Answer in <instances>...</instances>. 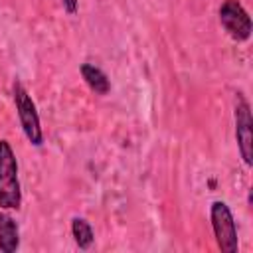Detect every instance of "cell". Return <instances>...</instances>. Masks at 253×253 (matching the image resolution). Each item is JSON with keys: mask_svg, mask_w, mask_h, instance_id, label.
Returning a JSON list of instances; mask_svg holds the SVG:
<instances>
[{"mask_svg": "<svg viewBox=\"0 0 253 253\" xmlns=\"http://www.w3.org/2000/svg\"><path fill=\"white\" fill-rule=\"evenodd\" d=\"M20 247V227L16 219L4 210L0 211V251L14 253Z\"/></svg>", "mask_w": 253, "mask_h": 253, "instance_id": "obj_6", "label": "cell"}, {"mask_svg": "<svg viewBox=\"0 0 253 253\" xmlns=\"http://www.w3.org/2000/svg\"><path fill=\"white\" fill-rule=\"evenodd\" d=\"M233 121H235V140H237L239 154L243 158V164L251 168L253 166V117H251V107L241 93H237L235 97Z\"/></svg>", "mask_w": 253, "mask_h": 253, "instance_id": "obj_4", "label": "cell"}, {"mask_svg": "<svg viewBox=\"0 0 253 253\" xmlns=\"http://www.w3.org/2000/svg\"><path fill=\"white\" fill-rule=\"evenodd\" d=\"M12 97H14V105H16V111H18L20 126H22L28 142L32 146H42L43 144V130H42L38 107H36L32 95L28 93V89L18 79L12 83Z\"/></svg>", "mask_w": 253, "mask_h": 253, "instance_id": "obj_2", "label": "cell"}, {"mask_svg": "<svg viewBox=\"0 0 253 253\" xmlns=\"http://www.w3.org/2000/svg\"><path fill=\"white\" fill-rule=\"evenodd\" d=\"M210 221L215 235V243L223 253H235L239 249V237H237V225L233 219V213L229 206L221 200L211 202L210 206Z\"/></svg>", "mask_w": 253, "mask_h": 253, "instance_id": "obj_3", "label": "cell"}, {"mask_svg": "<svg viewBox=\"0 0 253 253\" xmlns=\"http://www.w3.org/2000/svg\"><path fill=\"white\" fill-rule=\"evenodd\" d=\"M71 235H73L75 245L79 249H89L95 241V233H93L91 223L85 217H79V215H75L71 219Z\"/></svg>", "mask_w": 253, "mask_h": 253, "instance_id": "obj_8", "label": "cell"}, {"mask_svg": "<svg viewBox=\"0 0 253 253\" xmlns=\"http://www.w3.org/2000/svg\"><path fill=\"white\" fill-rule=\"evenodd\" d=\"M61 6H63V10L69 16H75L77 14V8H79V0H61Z\"/></svg>", "mask_w": 253, "mask_h": 253, "instance_id": "obj_9", "label": "cell"}, {"mask_svg": "<svg viewBox=\"0 0 253 253\" xmlns=\"http://www.w3.org/2000/svg\"><path fill=\"white\" fill-rule=\"evenodd\" d=\"M22 188L18 178V160L8 140H0V210H20Z\"/></svg>", "mask_w": 253, "mask_h": 253, "instance_id": "obj_1", "label": "cell"}, {"mask_svg": "<svg viewBox=\"0 0 253 253\" xmlns=\"http://www.w3.org/2000/svg\"><path fill=\"white\" fill-rule=\"evenodd\" d=\"M79 71H81L83 81L87 83V87L95 95H101L103 97V95H107L111 91V81H109L107 73L101 67H97L95 63H81Z\"/></svg>", "mask_w": 253, "mask_h": 253, "instance_id": "obj_7", "label": "cell"}, {"mask_svg": "<svg viewBox=\"0 0 253 253\" xmlns=\"http://www.w3.org/2000/svg\"><path fill=\"white\" fill-rule=\"evenodd\" d=\"M219 24L235 42H247L253 32V22L239 0H223L217 10Z\"/></svg>", "mask_w": 253, "mask_h": 253, "instance_id": "obj_5", "label": "cell"}]
</instances>
